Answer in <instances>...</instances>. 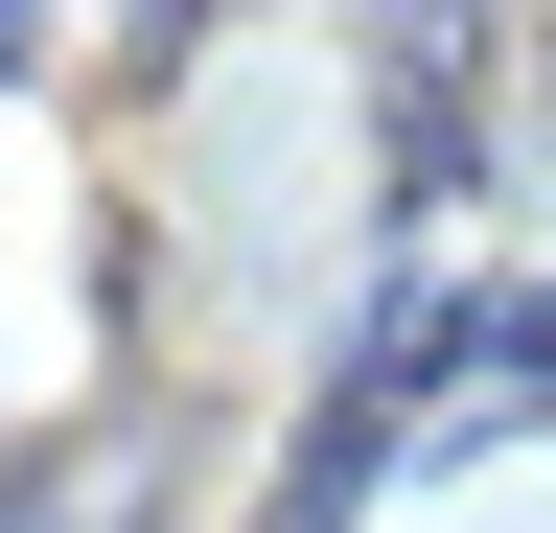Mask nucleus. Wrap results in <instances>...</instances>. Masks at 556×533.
Returning <instances> with one entry per match:
<instances>
[]
</instances>
